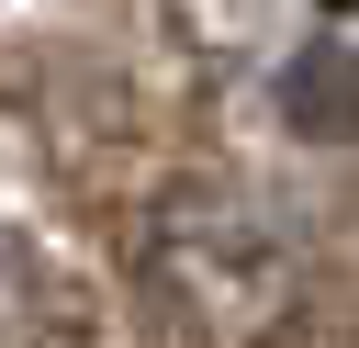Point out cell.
Here are the masks:
<instances>
[{"mask_svg": "<svg viewBox=\"0 0 359 348\" xmlns=\"http://www.w3.org/2000/svg\"><path fill=\"white\" fill-rule=\"evenodd\" d=\"M280 112L303 123V135H359V45H303L292 67H280Z\"/></svg>", "mask_w": 359, "mask_h": 348, "instance_id": "1", "label": "cell"}, {"mask_svg": "<svg viewBox=\"0 0 359 348\" xmlns=\"http://www.w3.org/2000/svg\"><path fill=\"white\" fill-rule=\"evenodd\" d=\"M314 11H325V22H359V0H314Z\"/></svg>", "mask_w": 359, "mask_h": 348, "instance_id": "2", "label": "cell"}]
</instances>
